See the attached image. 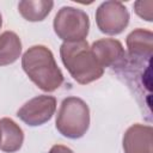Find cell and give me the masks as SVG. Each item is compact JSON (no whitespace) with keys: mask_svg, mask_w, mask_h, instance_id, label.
Listing matches in <instances>:
<instances>
[{"mask_svg":"<svg viewBox=\"0 0 153 153\" xmlns=\"http://www.w3.org/2000/svg\"><path fill=\"white\" fill-rule=\"evenodd\" d=\"M22 67L29 79L44 92H53L63 82V74L45 45L30 47L22 56Z\"/></svg>","mask_w":153,"mask_h":153,"instance_id":"1","label":"cell"},{"mask_svg":"<svg viewBox=\"0 0 153 153\" xmlns=\"http://www.w3.org/2000/svg\"><path fill=\"white\" fill-rule=\"evenodd\" d=\"M60 56L63 66L78 84L93 82L104 73V68L96 60L86 39L63 42L60 47Z\"/></svg>","mask_w":153,"mask_h":153,"instance_id":"2","label":"cell"},{"mask_svg":"<svg viewBox=\"0 0 153 153\" xmlns=\"http://www.w3.org/2000/svg\"><path fill=\"white\" fill-rule=\"evenodd\" d=\"M57 131L68 139L82 137L90 127V108L79 97H67L62 100L56 115Z\"/></svg>","mask_w":153,"mask_h":153,"instance_id":"3","label":"cell"},{"mask_svg":"<svg viewBox=\"0 0 153 153\" xmlns=\"http://www.w3.org/2000/svg\"><path fill=\"white\" fill-rule=\"evenodd\" d=\"M53 27L63 42H78L87 37L90 31L88 14L76 7L63 6L56 13Z\"/></svg>","mask_w":153,"mask_h":153,"instance_id":"4","label":"cell"},{"mask_svg":"<svg viewBox=\"0 0 153 153\" xmlns=\"http://www.w3.org/2000/svg\"><path fill=\"white\" fill-rule=\"evenodd\" d=\"M129 12L121 1L102 2L96 10V24L105 35H120L129 24Z\"/></svg>","mask_w":153,"mask_h":153,"instance_id":"5","label":"cell"},{"mask_svg":"<svg viewBox=\"0 0 153 153\" xmlns=\"http://www.w3.org/2000/svg\"><path fill=\"white\" fill-rule=\"evenodd\" d=\"M56 111V98L41 94L24 103L17 111V116L30 127H38L47 123Z\"/></svg>","mask_w":153,"mask_h":153,"instance_id":"6","label":"cell"},{"mask_svg":"<svg viewBox=\"0 0 153 153\" xmlns=\"http://www.w3.org/2000/svg\"><path fill=\"white\" fill-rule=\"evenodd\" d=\"M90 48L96 60L103 68H121L127 65V53L118 39L100 38L93 42Z\"/></svg>","mask_w":153,"mask_h":153,"instance_id":"7","label":"cell"},{"mask_svg":"<svg viewBox=\"0 0 153 153\" xmlns=\"http://www.w3.org/2000/svg\"><path fill=\"white\" fill-rule=\"evenodd\" d=\"M124 153H153V128L135 123L130 126L122 140Z\"/></svg>","mask_w":153,"mask_h":153,"instance_id":"8","label":"cell"},{"mask_svg":"<svg viewBox=\"0 0 153 153\" xmlns=\"http://www.w3.org/2000/svg\"><path fill=\"white\" fill-rule=\"evenodd\" d=\"M24 142V131L12 118L0 120V151L14 153L19 151Z\"/></svg>","mask_w":153,"mask_h":153,"instance_id":"9","label":"cell"},{"mask_svg":"<svg viewBox=\"0 0 153 153\" xmlns=\"http://www.w3.org/2000/svg\"><path fill=\"white\" fill-rule=\"evenodd\" d=\"M152 42H153V32L149 30H145L137 27L133 30L126 39L128 54L130 57H147L152 56Z\"/></svg>","mask_w":153,"mask_h":153,"instance_id":"10","label":"cell"},{"mask_svg":"<svg viewBox=\"0 0 153 153\" xmlns=\"http://www.w3.org/2000/svg\"><path fill=\"white\" fill-rule=\"evenodd\" d=\"M54 7L51 0H22L18 4L20 16L27 22L44 20Z\"/></svg>","mask_w":153,"mask_h":153,"instance_id":"11","label":"cell"},{"mask_svg":"<svg viewBox=\"0 0 153 153\" xmlns=\"http://www.w3.org/2000/svg\"><path fill=\"white\" fill-rule=\"evenodd\" d=\"M22 54V41L13 31H5L0 35V66L16 62Z\"/></svg>","mask_w":153,"mask_h":153,"instance_id":"12","label":"cell"},{"mask_svg":"<svg viewBox=\"0 0 153 153\" xmlns=\"http://www.w3.org/2000/svg\"><path fill=\"white\" fill-rule=\"evenodd\" d=\"M135 13L146 22H153V1L152 0H137L134 2Z\"/></svg>","mask_w":153,"mask_h":153,"instance_id":"13","label":"cell"},{"mask_svg":"<svg viewBox=\"0 0 153 153\" xmlns=\"http://www.w3.org/2000/svg\"><path fill=\"white\" fill-rule=\"evenodd\" d=\"M49 153H74V152L69 147H67V146H63V145H54L50 148Z\"/></svg>","mask_w":153,"mask_h":153,"instance_id":"14","label":"cell"},{"mask_svg":"<svg viewBox=\"0 0 153 153\" xmlns=\"http://www.w3.org/2000/svg\"><path fill=\"white\" fill-rule=\"evenodd\" d=\"M1 26H2V16L0 13V29H1Z\"/></svg>","mask_w":153,"mask_h":153,"instance_id":"15","label":"cell"}]
</instances>
